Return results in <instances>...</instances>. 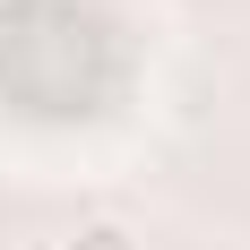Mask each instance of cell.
Instances as JSON below:
<instances>
[{
    "instance_id": "1",
    "label": "cell",
    "mask_w": 250,
    "mask_h": 250,
    "mask_svg": "<svg viewBox=\"0 0 250 250\" xmlns=\"http://www.w3.org/2000/svg\"><path fill=\"white\" fill-rule=\"evenodd\" d=\"M61 250H138V233H129L121 216H86V225H78Z\"/></svg>"
}]
</instances>
